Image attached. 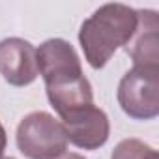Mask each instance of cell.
<instances>
[{
    "instance_id": "cell-1",
    "label": "cell",
    "mask_w": 159,
    "mask_h": 159,
    "mask_svg": "<svg viewBox=\"0 0 159 159\" xmlns=\"http://www.w3.org/2000/svg\"><path fill=\"white\" fill-rule=\"evenodd\" d=\"M137 28V15L124 6H105L83 25L81 43L92 67H103L118 45H124Z\"/></svg>"
},
{
    "instance_id": "cell-2",
    "label": "cell",
    "mask_w": 159,
    "mask_h": 159,
    "mask_svg": "<svg viewBox=\"0 0 159 159\" xmlns=\"http://www.w3.org/2000/svg\"><path fill=\"white\" fill-rule=\"evenodd\" d=\"M19 150L30 159H56L66 153L67 139L60 122L47 112H32L19 124Z\"/></svg>"
},
{
    "instance_id": "cell-3",
    "label": "cell",
    "mask_w": 159,
    "mask_h": 159,
    "mask_svg": "<svg viewBox=\"0 0 159 159\" xmlns=\"http://www.w3.org/2000/svg\"><path fill=\"white\" fill-rule=\"evenodd\" d=\"M118 101L122 109L139 120L153 118L157 105V66H135L120 83Z\"/></svg>"
},
{
    "instance_id": "cell-4",
    "label": "cell",
    "mask_w": 159,
    "mask_h": 159,
    "mask_svg": "<svg viewBox=\"0 0 159 159\" xmlns=\"http://www.w3.org/2000/svg\"><path fill=\"white\" fill-rule=\"evenodd\" d=\"M66 139L84 150H96L109 139V120L94 105L79 109L62 118Z\"/></svg>"
},
{
    "instance_id": "cell-5",
    "label": "cell",
    "mask_w": 159,
    "mask_h": 159,
    "mask_svg": "<svg viewBox=\"0 0 159 159\" xmlns=\"http://www.w3.org/2000/svg\"><path fill=\"white\" fill-rule=\"evenodd\" d=\"M0 73L13 86L30 84L39 73L36 49L19 38L0 41Z\"/></svg>"
},
{
    "instance_id": "cell-6",
    "label": "cell",
    "mask_w": 159,
    "mask_h": 159,
    "mask_svg": "<svg viewBox=\"0 0 159 159\" xmlns=\"http://www.w3.org/2000/svg\"><path fill=\"white\" fill-rule=\"evenodd\" d=\"M47 96L60 118L84 109L92 103V86L83 73L47 81Z\"/></svg>"
},
{
    "instance_id": "cell-7",
    "label": "cell",
    "mask_w": 159,
    "mask_h": 159,
    "mask_svg": "<svg viewBox=\"0 0 159 159\" xmlns=\"http://www.w3.org/2000/svg\"><path fill=\"white\" fill-rule=\"evenodd\" d=\"M36 60H38V71L43 75L45 83L52 81V79L83 73L79 56L75 54L73 47L64 39L45 41L39 47V51H36Z\"/></svg>"
},
{
    "instance_id": "cell-8",
    "label": "cell",
    "mask_w": 159,
    "mask_h": 159,
    "mask_svg": "<svg viewBox=\"0 0 159 159\" xmlns=\"http://www.w3.org/2000/svg\"><path fill=\"white\" fill-rule=\"evenodd\" d=\"M112 159H157V153L142 142L131 139L118 144V148L112 153Z\"/></svg>"
},
{
    "instance_id": "cell-9",
    "label": "cell",
    "mask_w": 159,
    "mask_h": 159,
    "mask_svg": "<svg viewBox=\"0 0 159 159\" xmlns=\"http://www.w3.org/2000/svg\"><path fill=\"white\" fill-rule=\"evenodd\" d=\"M4 148H6V131H4L2 124H0V155H2Z\"/></svg>"
},
{
    "instance_id": "cell-10",
    "label": "cell",
    "mask_w": 159,
    "mask_h": 159,
    "mask_svg": "<svg viewBox=\"0 0 159 159\" xmlns=\"http://www.w3.org/2000/svg\"><path fill=\"white\" fill-rule=\"evenodd\" d=\"M62 159H84V157L77 155V153H64V157H62Z\"/></svg>"
},
{
    "instance_id": "cell-11",
    "label": "cell",
    "mask_w": 159,
    "mask_h": 159,
    "mask_svg": "<svg viewBox=\"0 0 159 159\" xmlns=\"http://www.w3.org/2000/svg\"><path fill=\"white\" fill-rule=\"evenodd\" d=\"M6 159H11V157H6Z\"/></svg>"
}]
</instances>
